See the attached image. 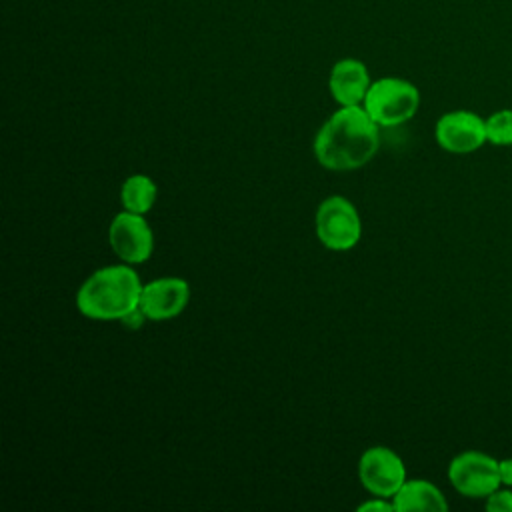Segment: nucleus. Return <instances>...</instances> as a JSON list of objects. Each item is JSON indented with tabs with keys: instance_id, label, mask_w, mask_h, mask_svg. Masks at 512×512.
<instances>
[{
	"instance_id": "0eeeda50",
	"label": "nucleus",
	"mask_w": 512,
	"mask_h": 512,
	"mask_svg": "<svg viewBox=\"0 0 512 512\" xmlns=\"http://www.w3.org/2000/svg\"><path fill=\"white\" fill-rule=\"evenodd\" d=\"M358 478L372 496L392 498L408 480L404 460L388 446H372L358 460Z\"/></svg>"
},
{
	"instance_id": "9b49d317",
	"label": "nucleus",
	"mask_w": 512,
	"mask_h": 512,
	"mask_svg": "<svg viewBox=\"0 0 512 512\" xmlns=\"http://www.w3.org/2000/svg\"><path fill=\"white\" fill-rule=\"evenodd\" d=\"M396 512H416V510H428V512H444L448 510V502L442 494V490L424 480L414 478L406 480L398 492L392 496Z\"/></svg>"
},
{
	"instance_id": "20e7f679",
	"label": "nucleus",
	"mask_w": 512,
	"mask_h": 512,
	"mask_svg": "<svg viewBox=\"0 0 512 512\" xmlns=\"http://www.w3.org/2000/svg\"><path fill=\"white\" fill-rule=\"evenodd\" d=\"M314 232L324 248L344 252L360 242L362 220L348 198L328 196L316 208Z\"/></svg>"
},
{
	"instance_id": "6e6552de",
	"label": "nucleus",
	"mask_w": 512,
	"mask_h": 512,
	"mask_svg": "<svg viewBox=\"0 0 512 512\" xmlns=\"http://www.w3.org/2000/svg\"><path fill=\"white\" fill-rule=\"evenodd\" d=\"M438 146L452 154H470L482 148L486 140V118L472 110H452L438 118L434 126Z\"/></svg>"
},
{
	"instance_id": "1a4fd4ad",
	"label": "nucleus",
	"mask_w": 512,
	"mask_h": 512,
	"mask_svg": "<svg viewBox=\"0 0 512 512\" xmlns=\"http://www.w3.org/2000/svg\"><path fill=\"white\" fill-rule=\"evenodd\" d=\"M190 300V286L184 278L164 276L142 286L140 314L152 322H164L184 312Z\"/></svg>"
},
{
	"instance_id": "423d86ee",
	"label": "nucleus",
	"mask_w": 512,
	"mask_h": 512,
	"mask_svg": "<svg viewBox=\"0 0 512 512\" xmlns=\"http://www.w3.org/2000/svg\"><path fill=\"white\" fill-rule=\"evenodd\" d=\"M108 242L120 262L142 264L152 256L154 234L144 214L118 212L108 226Z\"/></svg>"
},
{
	"instance_id": "f03ea898",
	"label": "nucleus",
	"mask_w": 512,
	"mask_h": 512,
	"mask_svg": "<svg viewBox=\"0 0 512 512\" xmlns=\"http://www.w3.org/2000/svg\"><path fill=\"white\" fill-rule=\"evenodd\" d=\"M142 282L126 264H110L94 270L76 292V308L92 320H126L138 312Z\"/></svg>"
},
{
	"instance_id": "ddd939ff",
	"label": "nucleus",
	"mask_w": 512,
	"mask_h": 512,
	"mask_svg": "<svg viewBox=\"0 0 512 512\" xmlns=\"http://www.w3.org/2000/svg\"><path fill=\"white\" fill-rule=\"evenodd\" d=\"M486 140L492 146H512V108H502L486 118Z\"/></svg>"
},
{
	"instance_id": "dca6fc26",
	"label": "nucleus",
	"mask_w": 512,
	"mask_h": 512,
	"mask_svg": "<svg viewBox=\"0 0 512 512\" xmlns=\"http://www.w3.org/2000/svg\"><path fill=\"white\" fill-rule=\"evenodd\" d=\"M498 470H500V482L502 486H512V458H502L498 460Z\"/></svg>"
},
{
	"instance_id": "2eb2a0df",
	"label": "nucleus",
	"mask_w": 512,
	"mask_h": 512,
	"mask_svg": "<svg viewBox=\"0 0 512 512\" xmlns=\"http://www.w3.org/2000/svg\"><path fill=\"white\" fill-rule=\"evenodd\" d=\"M358 510H360V512H372V510H378V512H396L392 498H382V496H374L372 500H366L364 504L358 506Z\"/></svg>"
},
{
	"instance_id": "39448f33",
	"label": "nucleus",
	"mask_w": 512,
	"mask_h": 512,
	"mask_svg": "<svg viewBox=\"0 0 512 512\" xmlns=\"http://www.w3.org/2000/svg\"><path fill=\"white\" fill-rule=\"evenodd\" d=\"M452 488L466 498H488L502 486L498 460L480 450H464L448 464Z\"/></svg>"
},
{
	"instance_id": "f257e3e1",
	"label": "nucleus",
	"mask_w": 512,
	"mask_h": 512,
	"mask_svg": "<svg viewBox=\"0 0 512 512\" xmlns=\"http://www.w3.org/2000/svg\"><path fill=\"white\" fill-rule=\"evenodd\" d=\"M380 146V126L364 106H340L316 132L314 156L320 166L348 172L366 166Z\"/></svg>"
},
{
	"instance_id": "f8f14e48",
	"label": "nucleus",
	"mask_w": 512,
	"mask_h": 512,
	"mask_svg": "<svg viewBox=\"0 0 512 512\" xmlns=\"http://www.w3.org/2000/svg\"><path fill=\"white\" fill-rule=\"evenodd\" d=\"M158 186L146 174H132L122 182L120 202L122 208L134 214H148L156 202Z\"/></svg>"
},
{
	"instance_id": "9d476101",
	"label": "nucleus",
	"mask_w": 512,
	"mask_h": 512,
	"mask_svg": "<svg viewBox=\"0 0 512 512\" xmlns=\"http://www.w3.org/2000/svg\"><path fill=\"white\" fill-rule=\"evenodd\" d=\"M370 84V70L358 58L338 60L328 76L330 96L340 106H362Z\"/></svg>"
},
{
	"instance_id": "4468645a",
	"label": "nucleus",
	"mask_w": 512,
	"mask_h": 512,
	"mask_svg": "<svg viewBox=\"0 0 512 512\" xmlns=\"http://www.w3.org/2000/svg\"><path fill=\"white\" fill-rule=\"evenodd\" d=\"M486 510L488 512H512V490H508V486L496 488L486 498Z\"/></svg>"
},
{
	"instance_id": "7ed1b4c3",
	"label": "nucleus",
	"mask_w": 512,
	"mask_h": 512,
	"mask_svg": "<svg viewBox=\"0 0 512 512\" xmlns=\"http://www.w3.org/2000/svg\"><path fill=\"white\" fill-rule=\"evenodd\" d=\"M362 106L380 128L400 126L418 112L420 90L406 78L384 76L372 80Z\"/></svg>"
}]
</instances>
